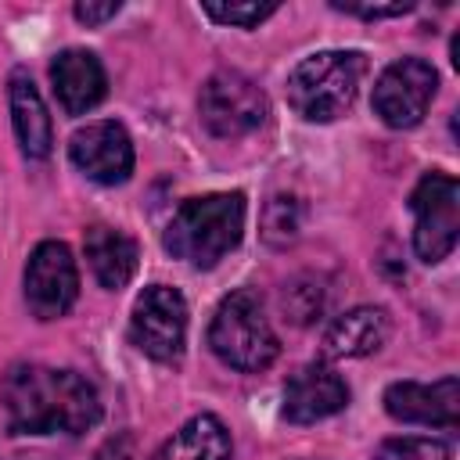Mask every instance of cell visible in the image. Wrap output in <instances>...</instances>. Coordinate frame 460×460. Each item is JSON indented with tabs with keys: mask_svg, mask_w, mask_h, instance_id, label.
I'll list each match as a JSON object with an SVG mask.
<instances>
[{
	"mask_svg": "<svg viewBox=\"0 0 460 460\" xmlns=\"http://www.w3.org/2000/svg\"><path fill=\"white\" fill-rule=\"evenodd\" d=\"M201 11L219 22V25H237V29H255L259 22H266L270 14H277V4H259V0H244V4H223V0H205Z\"/></svg>",
	"mask_w": 460,
	"mask_h": 460,
	"instance_id": "20",
	"label": "cell"
},
{
	"mask_svg": "<svg viewBox=\"0 0 460 460\" xmlns=\"http://www.w3.org/2000/svg\"><path fill=\"white\" fill-rule=\"evenodd\" d=\"M349 406V385L327 363H305L284 385V417L291 424H316Z\"/></svg>",
	"mask_w": 460,
	"mask_h": 460,
	"instance_id": "12",
	"label": "cell"
},
{
	"mask_svg": "<svg viewBox=\"0 0 460 460\" xmlns=\"http://www.w3.org/2000/svg\"><path fill=\"white\" fill-rule=\"evenodd\" d=\"M323 309V288L313 277H298L288 291H284V313L295 323H309L316 313Z\"/></svg>",
	"mask_w": 460,
	"mask_h": 460,
	"instance_id": "21",
	"label": "cell"
},
{
	"mask_svg": "<svg viewBox=\"0 0 460 460\" xmlns=\"http://www.w3.org/2000/svg\"><path fill=\"white\" fill-rule=\"evenodd\" d=\"M83 252H86V262H90L93 277L108 291L126 288L137 273V259H140L137 241L129 234H122L119 226H104V223L90 226L86 237H83Z\"/></svg>",
	"mask_w": 460,
	"mask_h": 460,
	"instance_id": "16",
	"label": "cell"
},
{
	"mask_svg": "<svg viewBox=\"0 0 460 460\" xmlns=\"http://www.w3.org/2000/svg\"><path fill=\"white\" fill-rule=\"evenodd\" d=\"M50 83L68 115H86L108 93V75L101 58L83 47H68L50 61Z\"/></svg>",
	"mask_w": 460,
	"mask_h": 460,
	"instance_id": "13",
	"label": "cell"
},
{
	"mask_svg": "<svg viewBox=\"0 0 460 460\" xmlns=\"http://www.w3.org/2000/svg\"><path fill=\"white\" fill-rule=\"evenodd\" d=\"M0 406L14 435H83L101 420L97 388L75 370L43 363L7 367Z\"/></svg>",
	"mask_w": 460,
	"mask_h": 460,
	"instance_id": "1",
	"label": "cell"
},
{
	"mask_svg": "<svg viewBox=\"0 0 460 460\" xmlns=\"http://www.w3.org/2000/svg\"><path fill=\"white\" fill-rule=\"evenodd\" d=\"M22 284H25V305L36 320L65 316L79 295V270H75L68 244L40 241L25 262Z\"/></svg>",
	"mask_w": 460,
	"mask_h": 460,
	"instance_id": "9",
	"label": "cell"
},
{
	"mask_svg": "<svg viewBox=\"0 0 460 460\" xmlns=\"http://www.w3.org/2000/svg\"><path fill=\"white\" fill-rule=\"evenodd\" d=\"M334 11H345V14H356V18H395V14H406L413 11V4H331Z\"/></svg>",
	"mask_w": 460,
	"mask_h": 460,
	"instance_id": "22",
	"label": "cell"
},
{
	"mask_svg": "<svg viewBox=\"0 0 460 460\" xmlns=\"http://www.w3.org/2000/svg\"><path fill=\"white\" fill-rule=\"evenodd\" d=\"M367 58L359 50H320L302 58L288 75V104L305 122H334L356 101Z\"/></svg>",
	"mask_w": 460,
	"mask_h": 460,
	"instance_id": "3",
	"label": "cell"
},
{
	"mask_svg": "<svg viewBox=\"0 0 460 460\" xmlns=\"http://www.w3.org/2000/svg\"><path fill=\"white\" fill-rule=\"evenodd\" d=\"M438 90V72L424 58L392 61L374 83V115L392 129H410L428 115V104Z\"/></svg>",
	"mask_w": 460,
	"mask_h": 460,
	"instance_id": "8",
	"label": "cell"
},
{
	"mask_svg": "<svg viewBox=\"0 0 460 460\" xmlns=\"http://www.w3.org/2000/svg\"><path fill=\"white\" fill-rule=\"evenodd\" d=\"M7 104H11V126L18 137V147L25 158H47L54 151V122L47 115V104L25 68H14L7 79Z\"/></svg>",
	"mask_w": 460,
	"mask_h": 460,
	"instance_id": "14",
	"label": "cell"
},
{
	"mask_svg": "<svg viewBox=\"0 0 460 460\" xmlns=\"http://www.w3.org/2000/svg\"><path fill=\"white\" fill-rule=\"evenodd\" d=\"M230 453L234 442L226 424L212 413H198L155 453V460H230Z\"/></svg>",
	"mask_w": 460,
	"mask_h": 460,
	"instance_id": "17",
	"label": "cell"
},
{
	"mask_svg": "<svg viewBox=\"0 0 460 460\" xmlns=\"http://www.w3.org/2000/svg\"><path fill=\"white\" fill-rule=\"evenodd\" d=\"M93 460H133V438L129 435H111L97 453Z\"/></svg>",
	"mask_w": 460,
	"mask_h": 460,
	"instance_id": "24",
	"label": "cell"
},
{
	"mask_svg": "<svg viewBox=\"0 0 460 460\" xmlns=\"http://www.w3.org/2000/svg\"><path fill=\"white\" fill-rule=\"evenodd\" d=\"M388 417L402 424H438L453 428L460 420V381L453 374L420 385V381H395L385 388Z\"/></svg>",
	"mask_w": 460,
	"mask_h": 460,
	"instance_id": "11",
	"label": "cell"
},
{
	"mask_svg": "<svg viewBox=\"0 0 460 460\" xmlns=\"http://www.w3.org/2000/svg\"><path fill=\"white\" fill-rule=\"evenodd\" d=\"M266 93L244 72H212L198 93V115L212 137H244L266 122Z\"/></svg>",
	"mask_w": 460,
	"mask_h": 460,
	"instance_id": "6",
	"label": "cell"
},
{
	"mask_svg": "<svg viewBox=\"0 0 460 460\" xmlns=\"http://www.w3.org/2000/svg\"><path fill=\"white\" fill-rule=\"evenodd\" d=\"M413 212V252L435 266L456 248L460 234V183L449 172H424L410 194Z\"/></svg>",
	"mask_w": 460,
	"mask_h": 460,
	"instance_id": "5",
	"label": "cell"
},
{
	"mask_svg": "<svg viewBox=\"0 0 460 460\" xmlns=\"http://www.w3.org/2000/svg\"><path fill=\"white\" fill-rule=\"evenodd\" d=\"M388 313L381 305H356L349 313H341L327 334H323V356L327 359H356V356H370L388 341Z\"/></svg>",
	"mask_w": 460,
	"mask_h": 460,
	"instance_id": "15",
	"label": "cell"
},
{
	"mask_svg": "<svg viewBox=\"0 0 460 460\" xmlns=\"http://www.w3.org/2000/svg\"><path fill=\"white\" fill-rule=\"evenodd\" d=\"M244 234V194L223 190V194H201L180 205V212L165 226V252L208 270L216 266L230 248H237Z\"/></svg>",
	"mask_w": 460,
	"mask_h": 460,
	"instance_id": "2",
	"label": "cell"
},
{
	"mask_svg": "<svg viewBox=\"0 0 460 460\" xmlns=\"http://www.w3.org/2000/svg\"><path fill=\"white\" fill-rule=\"evenodd\" d=\"M374 460H453V449L442 438L402 435V438H385L377 446Z\"/></svg>",
	"mask_w": 460,
	"mask_h": 460,
	"instance_id": "19",
	"label": "cell"
},
{
	"mask_svg": "<svg viewBox=\"0 0 460 460\" xmlns=\"http://www.w3.org/2000/svg\"><path fill=\"white\" fill-rule=\"evenodd\" d=\"M119 11H122L119 0H108V4H90V0H86V4H75V7H72V14H75L83 25H104V22L115 18Z\"/></svg>",
	"mask_w": 460,
	"mask_h": 460,
	"instance_id": "23",
	"label": "cell"
},
{
	"mask_svg": "<svg viewBox=\"0 0 460 460\" xmlns=\"http://www.w3.org/2000/svg\"><path fill=\"white\" fill-rule=\"evenodd\" d=\"M298 226H302V205L298 198L291 194H277L270 198L266 205V216H262V234L270 244H288L298 237Z\"/></svg>",
	"mask_w": 460,
	"mask_h": 460,
	"instance_id": "18",
	"label": "cell"
},
{
	"mask_svg": "<svg viewBox=\"0 0 460 460\" xmlns=\"http://www.w3.org/2000/svg\"><path fill=\"white\" fill-rule=\"evenodd\" d=\"M68 155L83 176H90L93 183H104V187L126 183L133 172V140H129L126 126H119L111 119L75 129L68 140Z\"/></svg>",
	"mask_w": 460,
	"mask_h": 460,
	"instance_id": "10",
	"label": "cell"
},
{
	"mask_svg": "<svg viewBox=\"0 0 460 460\" xmlns=\"http://www.w3.org/2000/svg\"><path fill=\"white\" fill-rule=\"evenodd\" d=\"M129 338L133 345L158 359V363H176L187 341V302L176 288L169 284H151L137 295L133 316H129Z\"/></svg>",
	"mask_w": 460,
	"mask_h": 460,
	"instance_id": "7",
	"label": "cell"
},
{
	"mask_svg": "<svg viewBox=\"0 0 460 460\" xmlns=\"http://www.w3.org/2000/svg\"><path fill=\"white\" fill-rule=\"evenodd\" d=\"M208 349L234 370H266L280 341L266 320V309L255 291H230L208 323Z\"/></svg>",
	"mask_w": 460,
	"mask_h": 460,
	"instance_id": "4",
	"label": "cell"
}]
</instances>
